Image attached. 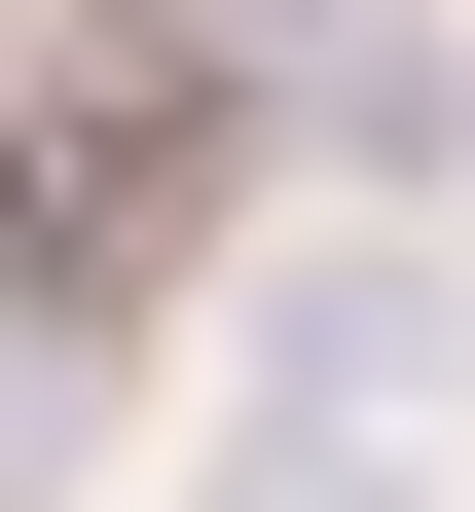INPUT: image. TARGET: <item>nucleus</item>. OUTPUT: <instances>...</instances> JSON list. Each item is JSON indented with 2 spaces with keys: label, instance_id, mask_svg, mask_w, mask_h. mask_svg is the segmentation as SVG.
Wrapping results in <instances>:
<instances>
[{
  "label": "nucleus",
  "instance_id": "obj_1",
  "mask_svg": "<svg viewBox=\"0 0 475 512\" xmlns=\"http://www.w3.org/2000/svg\"><path fill=\"white\" fill-rule=\"evenodd\" d=\"M256 110H293L256 37H110V74H37V110H0V293H74V330L183 293V220L256 183Z\"/></svg>",
  "mask_w": 475,
  "mask_h": 512
},
{
  "label": "nucleus",
  "instance_id": "obj_2",
  "mask_svg": "<svg viewBox=\"0 0 475 512\" xmlns=\"http://www.w3.org/2000/svg\"><path fill=\"white\" fill-rule=\"evenodd\" d=\"M293 147H366V183H475V37H293Z\"/></svg>",
  "mask_w": 475,
  "mask_h": 512
},
{
  "label": "nucleus",
  "instance_id": "obj_3",
  "mask_svg": "<svg viewBox=\"0 0 475 512\" xmlns=\"http://www.w3.org/2000/svg\"><path fill=\"white\" fill-rule=\"evenodd\" d=\"M37 330H74V293H37ZM0 330V512H74V366Z\"/></svg>",
  "mask_w": 475,
  "mask_h": 512
}]
</instances>
